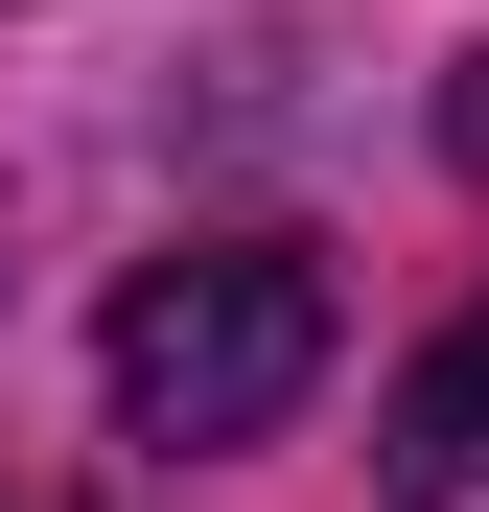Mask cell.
<instances>
[{"label":"cell","mask_w":489,"mask_h":512,"mask_svg":"<svg viewBox=\"0 0 489 512\" xmlns=\"http://www.w3.org/2000/svg\"><path fill=\"white\" fill-rule=\"evenodd\" d=\"M373 489H396V512H489V303L373 396Z\"/></svg>","instance_id":"7a4b0ae2"},{"label":"cell","mask_w":489,"mask_h":512,"mask_svg":"<svg viewBox=\"0 0 489 512\" xmlns=\"http://www.w3.org/2000/svg\"><path fill=\"white\" fill-rule=\"evenodd\" d=\"M94 373H117V419L140 443H280V419L326 396V256L303 233H187V256H140L117 280V326H94Z\"/></svg>","instance_id":"6da1fadb"}]
</instances>
